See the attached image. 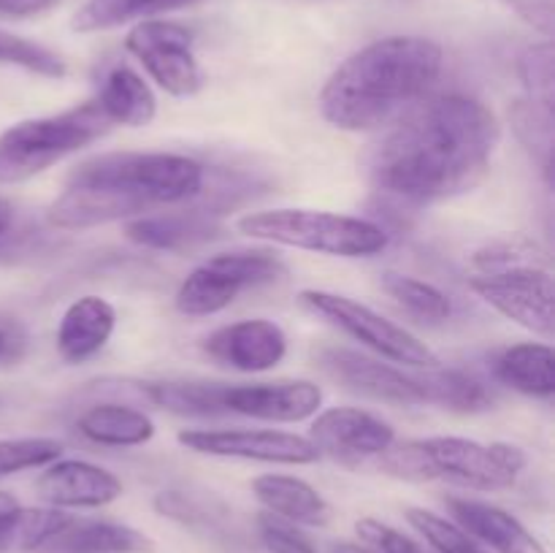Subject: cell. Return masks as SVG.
<instances>
[{
    "label": "cell",
    "instance_id": "ab89813d",
    "mask_svg": "<svg viewBox=\"0 0 555 553\" xmlns=\"http://www.w3.org/2000/svg\"><path fill=\"white\" fill-rule=\"evenodd\" d=\"M16 345V336L11 334V329H5V325H0V361H3L5 356H11V350H14Z\"/></svg>",
    "mask_w": 555,
    "mask_h": 553
},
{
    "label": "cell",
    "instance_id": "277c9868",
    "mask_svg": "<svg viewBox=\"0 0 555 553\" xmlns=\"http://www.w3.org/2000/svg\"><path fill=\"white\" fill-rule=\"evenodd\" d=\"M526 459L518 445H482L466 437H423L393 442L377 470L401 480H442L469 491H507L524 475Z\"/></svg>",
    "mask_w": 555,
    "mask_h": 553
},
{
    "label": "cell",
    "instance_id": "9c48e42d",
    "mask_svg": "<svg viewBox=\"0 0 555 553\" xmlns=\"http://www.w3.org/2000/svg\"><path fill=\"white\" fill-rule=\"evenodd\" d=\"M285 274L287 266L269 249L217 253L184 276L173 296V307L188 318H211L231 307L249 287L271 285Z\"/></svg>",
    "mask_w": 555,
    "mask_h": 553
},
{
    "label": "cell",
    "instance_id": "d6a6232c",
    "mask_svg": "<svg viewBox=\"0 0 555 553\" xmlns=\"http://www.w3.org/2000/svg\"><path fill=\"white\" fill-rule=\"evenodd\" d=\"M0 65H16L36 76H47V79H60L65 76V60L54 54L52 49L41 47V43L30 41V38L14 36L9 30H0Z\"/></svg>",
    "mask_w": 555,
    "mask_h": 553
},
{
    "label": "cell",
    "instance_id": "7bdbcfd3",
    "mask_svg": "<svg viewBox=\"0 0 555 553\" xmlns=\"http://www.w3.org/2000/svg\"><path fill=\"white\" fill-rule=\"evenodd\" d=\"M309 3H320V0H309Z\"/></svg>",
    "mask_w": 555,
    "mask_h": 553
},
{
    "label": "cell",
    "instance_id": "83f0119b",
    "mask_svg": "<svg viewBox=\"0 0 555 553\" xmlns=\"http://www.w3.org/2000/svg\"><path fill=\"white\" fill-rule=\"evenodd\" d=\"M222 390L225 383H144L141 394L157 407L177 415H220L225 412L222 407Z\"/></svg>",
    "mask_w": 555,
    "mask_h": 553
},
{
    "label": "cell",
    "instance_id": "484cf974",
    "mask_svg": "<svg viewBox=\"0 0 555 553\" xmlns=\"http://www.w3.org/2000/svg\"><path fill=\"white\" fill-rule=\"evenodd\" d=\"M426 388L428 407H439V410L486 412L493 404V396L486 383L464 369H426Z\"/></svg>",
    "mask_w": 555,
    "mask_h": 553
},
{
    "label": "cell",
    "instance_id": "4316f807",
    "mask_svg": "<svg viewBox=\"0 0 555 553\" xmlns=\"http://www.w3.org/2000/svg\"><path fill=\"white\" fill-rule=\"evenodd\" d=\"M379 285L401 309L415 314L423 323H442L453 314V301H450L448 293L426 280L401 274V271H385Z\"/></svg>",
    "mask_w": 555,
    "mask_h": 553
},
{
    "label": "cell",
    "instance_id": "52a82bcc",
    "mask_svg": "<svg viewBox=\"0 0 555 553\" xmlns=\"http://www.w3.org/2000/svg\"><path fill=\"white\" fill-rule=\"evenodd\" d=\"M540 247L504 263L477 269L469 287L499 314L551 339L555 334L553 271L540 258Z\"/></svg>",
    "mask_w": 555,
    "mask_h": 553
},
{
    "label": "cell",
    "instance_id": "3957f363",
    "mask_svg": "<svg viewBox=\"0 0 555 553\" xmlns=\"http://www.w3.org/2000/svg\"><path fill=\"white\" fill-rule=\"evenodd\" d=\"M442 70L444 52L431 38H379L328 76L320 92V114L347 133L379 130L426 101Z\"/></svg>",
    "mask_w": 555,
    "mask_h": 553
},
{
    "label": "cell",
    "instance_id": "44dd1931",
    "mask_svg": "<svg viewBox=\"0 0 555 553\" xmlns=\"http://www.w3.org/2000/svg\"><path fill=\"white\" fill-rule=\"evenodd\" d=\"M215 215L206 209H177V211H152V215L135 217L128 222L125 233L135 244L150 249H190L206 239L217 236Z\"/></svg>",
    "mask_w": 555,
    "mask_h": 553
},
{
    "label": "cell",
    "instance_id": "7a4b0ae2",
    "mask_svg": "<svg viewBox=\"0 0 555 553\" xmlns=\"http://www.w3.org/2000/svg\"><path fill=\"white\" fill-rule=\"evenodd\" d=\"M204 184L206 168L179 152H103L74 166L47 220L60 231L135 220L190 204L204 193Z\"/></svg>",
    "mask_w": 555,
    "mask_h": 553
},
{
    "label": "cell",
    "instance_id": "60d3db41",
    "mask_svg": "<svg viewBox=\"0 0 555 553\" xmlns=\"http://www.w3.org/2000/svg\"><path fill=\"white\" fill-rule=\"evenodd\" d=\"M11 220H14V209H11L9 201H0V236L9 231Z\"/></svg>",
    "mask_w": 555,
    "mask_h": 553
},
{
    "label": "cell",
    "instance_id": "d6986e66",
    "mask_svg": "<svg viewBox=\"0 0 555 553\" xmlns=\"http://www.w3.org/2000/svg\"><path fill=\"white\" fill-rule=\"evenodd\" d=\"M117 329V312L101 296H81L63 312L57 325V352L63 361L81 363L98 356Z\"/></svg>",
    "mask_w": 555,
    "mask_h": 553
},
{
    "label": "cell",
    "instance_id": "4fadbf2b",
    "mask_svg": "<svg viewBox=\"0 0 555 553\" xmlns=\"http://www.w3.org/2000/svg\"><path fill=\"white\" fill-rule=\"evenodd\" d=\"M307 439L320 455L347 466H361L379 459L396 442V432L374 412L358 407H331L318 412Z\"/></svg>",
    "mask_w": 555,
    "mask_h": 553
},
{
    "label": "cell",
    "instance_id": "2e32d148",
    "mask_svg": "<svg viewBox=\"0 0 555 553\" xmlns=\"http://www.w3.org/2000/svg\"><path fill=\"white\" fill-rule=\"evenodd\" d=\"M36 491L49 507L92 510L106 507L122 497V480L103 466L81 459H54L41 466Z\"/></svg>",
    "mask_w": 555,
    "mask_h": 553
},
{
    "label": "cell",
    "instance_id": "ba28073f",
    "mask_svg": "<svg viewBox=\"0 0 555 553\" xmlns=\"http://www.w3.org/2000/svg\"><path fill=\"white\" fill-rule=\"evenodd\" d=\"M298 298H301V304L309 312L318 314L320 320H325L334 329H339L350 339L361 342L377 358H385V361L399 363V366L406 369L442 366L437 352L421 336H415L410 329L388 320L377 309L356 301V298H347L328 291H314V287L301 291Z\"/></svg>",
    "mask_w": 555,
    "mask_h": 553
},
{
    "label": "cell",
    "instance_id": "f35d334b",
    "mask_svg": "<svg viewBox=\"0 0 555 553\" xmlns=\"http://www.w3.org/2000/svg\"><path fill=\"white\" fill-rule=\"evenodd\" d=\"M20 507H22V504L16 502V499L11 497L9 491H0V529H3V526L9 524L11 518H14V513Z\"/></svg>",
    "mask_w": 555,
    "mask_h": 553
},
{
    "label": "cell",
    "instance_id": "8d00e7d4",
    "mask_svg": "<svg viewBox=\"0 0 555 553\" xmlns=\"http://www.w3.org/2000/svg\"><path fill=\"white\" fill-rule=\"evenodd\" d=\"M507 9H513L526 25L540 30L542 36L551 38L555 30V0H502Z\"/></svg>",
    "mask_w": 555,
    "mask_h": 553
},
{
    "label": "cell",
    "instance_id": "d590c367",
    "mask_svg": "<svg viewBox=\"0 0 555 553\" xmlns=\"http://www.w3.org/2000/svg\"><path fill=\"white\" fill-rule=\"evenodd\" d=\"M356 535L372 553H426L421 542L379 518L356 520Z\"/></svg>",
    "mask_w": 555,
    "mask_h": 553
},
{
    "label": "cell",
    "instance_id": "d4e9b609",
    "mask_svg": "<svg viewBox=\"0 0 555 553\" xmlns=\"http://www.w3.org/2000/svg\"><path fill=\"white\" fill-rule=\"evenodd\" d=\"M195 3H201V0H87L74 14L70 27L76 33L112 30V27L125 25V22L146 20V16L188 9V5Z\"/></svg>",
    "mask_w": 555,
    "mask_h": 553
},
{
    "label": "cell",
    "instance_id": "7c38bea8",
    "mask_svg": "<svg viewBox=\"0 0 555 553\" xmlns=\"http://www.w3.org/2000/svg\"><path fill=\"white\" fill-rule=\"evenodd\" d=\"M177 442L201 455L260 461V464L307 466L320 459L307 437L276 432V428H182Z\"/></svg>",
    "mask_w": 555,
    "mask_h": 553
},
{
    "label": "cell",
    "instance_id": "7402d4cb",
    "mask_svg": "<svg viewBox=\"0 0 555 553\" xmlns=\"http://www.w3.org/2000/svg\"><path fill=\"white\" fill-rule=\"evenodd\" d=\"M92 101L108 123L125 125V128H144L157 114L155 92L146 85L144 76L135 74L130 65H114L103 76Z\"/></svg>",
    "mask_w": 555,
    "mask_h": 553
},
{
    "label": "cell",
    "instance_id": "8fae6325",
    "mask_svg": "<svg viewBox=\"0 0 555 553\" xmlns=\"http://www.w3.org/2000/svg\"><path fill=\"white\" fill-rule=\"evenodd\" d=\"M318 358L325 374L352 394L393 407L428 404L426 369H406L350 347H325Z\"/></svg>",
    "mask_w": 555,
    "mask_h": 553
},
{
    "label": "cell",
    "instance_id": "6da1fadb",
    "mask_svg": "<svg viewBox=\"0 0 555 553\" xmlns=\"http://www.w3.org/2000/svg\"><path fill=\"white\" fill-rule=\"evenodd\" d=\"M499 136L496 114L477 98L428 95L385 133L369 160V177L401 204L453 198L482 182Z\"/></svg>",
    "mask_w": 555,
    "mask_h": 553
},
{
    "label": "cell",
    "instance_id": "836d02e7",
    "mask_svg": "<svg viewBox=\"0 0 555 553\" xmlns=\"http://www.w3.org/2000/svg\"><path fill=\"white\" fill-rule=\"evenodd\" d=\"M553 60H555V52H553L551 38H547V41H540V43H531V47L526 49L518 60V70H520V79H524V87H526V98L534 103H540V106L547 108V112H553V101H555Z\"/></svg>",
    "mask_w": 555,
    "mask_h": 553
},
{
    "label": "cell",
    "instance_id": "30bf717a",
    "mask_svg": "<svg viewBox=\"0 0 555 553\" xmlns=\"http://www.w3.org/2000/svg\"><path fill=\"white\" fill-rule=\"evenodd\" d=\"M125 49L168 95L190 98L204 87V70L193 52V30L179 22L141 20L125 36Z\"/></svg>",
    "mask_w": 555,
    "mask_h": 553
},
{
    "label": "cell",
    "instance_id": "5b68a950",
    "mask_svg": "<svg viewBox=\"0 0 555 553\" xmlns=\"http://www.w3.org/2000/svg\"><path fill=\"white\" fill-rule=\"evenodd\" d=\"M236 231L258 242L334 258H374L390 244L388 231L379 222L318 209L247 211L236 220Z\"/></svg>",
    "mask_w": 555,
    "mask_h": 553
},
{
    "label": "cell",
    "instance_id": "f546056e",
    "mask_svg": "<svg viewBox=\"0 0 555 553\" xmlns=\"http://www.w3.org/2000/svg\"><path fill=\"white\" fill-rule=\"evenodd\" d=\"M509 123H513L515 133H518L520 144L529 150L540 171L551 182L553 171V112L542 108L540 103L520 98L509 106Z\"/></svg>",
    "mask_w": 555,
    "mask_h": 553
},
{
    "label": "cell",
    "instance_id": "ffe728a7",
    "mask_svg": "<svg viewBox=\"0 0 555 553\" xmlns=\"http://www.w3.org/2000/svg\"><path fill=\"white\" fill-rule=\"evenodd\" d=\"M253 493L266 513L285 518L296 526H325L334 515L328 499L312 486L293 475H258Z\"/></svg>",
    "mask_w": 555,
    "mask_h": 553
},
{
    "label": "cell",
    "instance_id": "f1b7e54d",
    "mask_svg": "<svg viewBox=\"0 0 555 553\" xmlns=\"http://www.w3.org/2000/svg\"><path fill=\"white\" fill-rule=\"evenodd\" d=\"M70 515L57 507H20L0 529V553H36Z\"/></svg>",
    "mask_w": 555,
    "mask_h": 553
},
{
    "label": "cell",
    "instance_id": "e0dca14e",
    "mask_svg": "<svg viewBox=\"0 0 555 553\" xmlns=\"http://www.w3.org/2000/svg\"><path fill=\"white\" fill-rule=\"evenodd\" d=\"M450 520L491 553H547V548L504 507L475 497H444Z\"/></svg>",
    "mask_w": 555,
    "mask_h": 553
},
{
    "label": "cell",
    "instance_id": "74e56055",
    "mask_svg": "<svg viewBox=\"0 0 555 553\" xmlns=\"http://www.w3.org/2000/svg\"><path fill=\"white\" fill-rule=\"evenodd\" d=\"M60 0H0V16L9 20H27V16L47 14Z\"/></svg>",
    "mask_w": 555,
    "mask_h": 553
},
{
    "label": "cell",
    "instance_id": "cb8c5ba5",
    "mask_svg": "<svg viewBox=\"0 0 555 553\" xmlns=\"http://www.w3.org/2000/svg\"><path fill=\"white\" fill-rule=\"evenodd\" d=\"M81 437L103 448H139L155 437V423L146 412L119 401L87 407L76 421Z\"/></svg>",
    "mask_w": 555,
    "mask_h": 553
},
{
    "label": "cell",
    "instance_id": "ac0fdd59",
    "mask_svg": "<svg viewBox=\"0 0 555 553\" xmlns=\"http://www.w3.org/2000/svg\"><path fill=\"white\" fill-rule=\"evenodd\" d=\"M36 553H155V540L135 526L70 515Z\"/></svg>",
    "mask_w": 555,
    "mask_h": 553
},
{
    "label": "cell",
    "instance_id": "603a6c76",
    "mask_svg": "<svg viewBox=\"0 0 555 553\" xmlns=\"http://www.w3.org/2000/svg\"><path fill=\"white\" fill-rule=\"evenodd\" d=\"M493 374L502 385L531 396L553 399L555 394V352L545 342H520L504 347L493 361Z\"/></svg>",
    "mask_w": 555,
    "mask_h": 553
},
{
    "label": "cell",
    "instance_id": "5bb4252c",
    "mask_svg": "<svg viewBox=\"0 0 555 553\" xmlns=\"http://www.w3.org/2000/svg\"><path fill=\"white\" fill-rule=\"evenodd\" d=\"M323 390L312 380H274V383H225V412L269 423H301L318 415Z\"/></svg>",
    "mask_w": 555,
    "mask_h": 553
},
{
    "label": "cell",
    "instance_id": "8992f818",
    "mask_svg": "<svg viewBox=\"0 0 555 553\" xmlns=\"http://www.w3.org/2000/svg\"><path fill=\"white\" fill-rule=\"evenodd\" d=\"M108 130L112 123L95 101H85L63 114L22 119L0 133V184L27 182L63 157L103 139Z\"/></svg>",
    "mask_w": 555,
    "mask_h": 553
},
{
    "label": "cell",
    "instance_id": "b9f144b4",
    "mask_svg": "<svg viewBox=\"0 0 555 553\" xmlns=\"http://www.w3.org/2000/svg\"><path fill=\"white\" fill-rule=\"evenodd\" d=\"M331 553H372L366 545H361V542H336L334 548H331Z\"/></svg>",
    "mask_w": 555,
    "mask_h": 553
},
{
    "label": "cell",
    "instance_id": "4dcf8cb0",
    "mask_svg": "<svg viewBox=\"0 0 555 553\" xmlns=\"http://www.w3.org/2000/svg\"><path fill=\"white\" fill-rule=\"evenodd\" d=\"M406 520H410L412 529L428 542L437 553H491L488 548H482L475 537L466 535L461 526H455L453 520L444 518V515L431 513L426 507H406Z\"/></svg>",
    "mask_w": 555,
    "mask_h": 553
},
{
    "label": "cell",
    "instance_id": "e575fe53",
    "mask_svg": "<svg viewBox=\"0 0 555 553\" xmlns=\"http://www.w3.org/2000/svg\"><path fill=\"white\" fill-rule=\"evenodd\" d=\"M255 526H258V537L269 553H318V548H314V542L309 540L301 526L276 518L266 510L258 515Z\"/></svg>",
    "mask_w": 555,
    "mask_h": 553
},
{
    "label": "cell",
    "instance_id": "1f68e13d",
    "mask_svg": "<svg viewBox=\"0 0 555 553\" xmlns=\"http://www.w3.org/2000/svg\"><path fill=\"white\" fill-rule=\"evenodd\" d=\"M63 455V442L54 437L0 439V480L27 470H41Z\"/></svg>",
    "mask_w": 555,
    "mask_h": 553
},
{
    "label": "cell",
    "instance_id": "9a60e30c",
    "mask_svg": "<svg viewBox=\"0 0 555 553\" xmlns=\"http://www.w3.org/2000/svg\"><path fill=\"white\" fill-rule=\"evenodd\" d=\"M201 347L220 366L258 374L280 366L287 356V334L274 320H236L211 331Z\"/></svg>",
    "mask_w": 555,
    "mask_h": 553
}]
</instances>
